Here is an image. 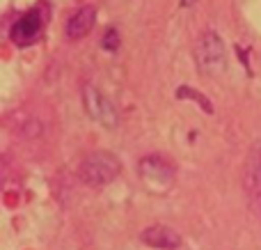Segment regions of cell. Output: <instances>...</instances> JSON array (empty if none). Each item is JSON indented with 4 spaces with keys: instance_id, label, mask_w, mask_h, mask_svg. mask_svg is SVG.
<instances>
[{
    "instance_id": "1",
    "label": "cell",
    "mask_w": 261,
    "mask_h": 250,
    "mask_svg": "<svg viewBox=\"0 0 261 250\" xmlns=\"http://www.w3.org/2000/svg\"><path fill=\"white\" fill-rule=\"evenodd\" d=\"M122 172V163L115 154L110 152H92L83 159V163L78 165V177L83 184L92 188H101L106 184L115 182Z\"/></svg>"
},
{
    "instance_id": "2",
    "label": "cell",
    "mask_w": 261,
    "mask_h": 250,
    "mask_svg": "<svg viewBox=\"0 0 261 250\" xmlns=\"http://www.w3.org/2000/svg\"><path fill=\"white\" fill-rule=\"evenodd\" d=\"M195 60L202 73L208 76H218L227 69V53H225V44H222L220 35L216 32H204L197 39L195 46Z\"/></svg>"
},
{
    "instance_id": "3",
    "label": "cell",
    "mask_w": 261,
    "mask_h": 250,
    "mask_svg": "<svg viewBox=\"0 0 261 250\" xmlns=\"http://www.w3.org/2000/svg\"><path fill=\"white\" fill-rule=\"evenodd\" d=\"M83 106H85L87 115H90L94 122H99L101 127L115 129L119 122V115L115 110L113 101L94 85H83Z\"/></svg>"
},
{
    "instance_id": "4",
    "label": "cell",
    "mask_w": 261,
    "mask_h": 250,
    "mask_svg": "<svg viewBox=\"0 0 261 250\" xmlns=\"http://www.w3.org/2000/svg\"><path fill=\"white\" fill-rule=\"evenodd\" d=\"M44 23H46V9L35 7L28 14H23L9 30V39L18 46V48H28L32 46L44 32Z\"/></svg>"
},
{
    "instance_id": "5",
    "label": "cell",
    "mask_w": 261,
    "mask_h": 250,
    "mask_svg": "<svg viewBox=\"0 0 261 250\" xmlns=\"http://www.w3.org/2000/svg\"><path fill=\"white\" fill-rule=\"evenodd\" d=\"M243 188L248 207L257 218H261V145L252 147L243 170Z\"/></svg>"
},
{
    "instance_id": "6",
    "label": "cell",
    "mask_w": 261,
    "mask_h": 250,
    "mask_svg": "<svg viewBox=\"0 0 261 250\" xmlns=\"http://www.w3.org/2000/svg\"><path fill=\"white\" fill-rule=\"evenodd\" d=\"M138 170H140V177H142L151 188H156V191H163V188L174 184V174H176L174 165H172L167 159H163L161 154L144 156V159L138 163Z\"/></svg>"
},
{
    "instance_id": "7",
    "label": "cell",
    "mask_w": 261,
    "mask_h": 250,
    "mask_svg": "<svg viewBox=\"0 0 261 250\" xmlns=\"http://www.w3.org/2000/svg\"><path fill=\"white\" fill-rule=\"evenodd\" d=\"M140 241L156 250H176L181 248L184 239H181V234L176 230L167 228V225H149L147 230H142Z\"/></svg>"
},
{
    "instance_id": "8",
    "label": "cell",
    "mask_w": 261,
    "mask_h": 250,
    "mask_svg": "<svg viewBox=\"0 0 261 250\" xmlns=\"http://www.w3.org/2000/svg\"><path fill=\"white\" fill-rule=\"evenodd\" d=\"M94 23H96V7L94 5H85V7H81L67 21V30H64V35H67V39L78 41V39H83V37L90 35V30L94 28Z\"/></svg>"
},
{
    "instance_id": "9",
    "label": "cell",
    "mask_w": 261,
    "mask_h": 250,
    "mask_svg": "<svg viewBox=\"0 0 261 250\" xmlns=\"http://www.w3.org/2000/svg\"><path fill=\"white\" fill-rule=\"evenodd\" d=\"M176 96H179V99H195V104H197V106H202V108L206 110V113H213V106H211V101H208L204 94H199V92H195L193 87H179V90H176Z\"/></svg>"
},
{
    "instance_id": "10",
    "label": "cell",
    "mask_w": 261,
    "mask_h": 250,
    "mask_svg": "<svg viewBox=\"0 0 261 250\" xmlns=\"http://www.w3.org/2000/svg\"><path fill=\"white\" fill-rule=\"evenodd\" d=\"M101 46H103L106 51H117L119 48V32L115 30V28H110V30H106L103 39H101Z\"/></svg>"
},
{
    "instance_id": "11",
    "label": "cell",
    "mask_w": 261,
    "mask_h": 250,
    "mask_svg": "<svg viewBox=\"0 0 261 250\" xmlns=\"http://www.w3.org/2000/svg\"><path fill=\"white\" fill-rule=\"evenodd\" d=\"M195 3H197V0H181V5H184V7H193Z\"/></svg>"
}]
</instances>
